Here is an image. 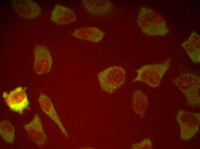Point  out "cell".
<instances>
[{
  "label": "cell",
  "mask_w": 200,
  "mask_h": 149,
  "mask_svg": "<svg viewBox=\"0 0 200 149\" xmlns=\"http://www.w3.org/2000/svg\"><path fill=\"white\" fill-rule=\"evenodd\" d=\"M137 22L142 32L147 36H165L169 33L166 21L158 12L149 7H141Z\"/></svg>",
  "instance_id": "1"
},
{
  "label": "cell",
  "mask_w": 200,
  "mask_h": 149,
  "mask_svg": "<svg viewBox=\"0 0 200 149\" xmlns=\"http://www.w3.org/2000/svg\"><path fill=\"white\" fill-rule=\"evenodd\" d=\"M173 81L184 95L188 106H199L200 78L199 75L184 72L173 79Z\"/></svg>",
  "instance_id": "2"
},
{
  "label": "cell",
  "mask_w": 200,
  "mask_h": 149,
  "mask_svg": "<svg viewBox=\"0 0 200 149\" xmlns=\"http://www.w3.org/2000/svg\"><path fill=\"white\" fill-rule=\"evenodd\" d=\"M170 59L168 58L162 62L144 65L136 70V77L134 82H141L155 88L158 87L162 77L169 68Z\"/></svg>",
  "instance_id": "3"
},
{
  "label": "cell",
  "mask_w": 200,
  "mask_h": 149,
  "mask_svg": "<svg viewBox=\"0 0 200 149\" xmlns=\"http://www.w3.org/2000/svg\"><path fill=\"white\" fill-rule=\"evenodd\" d=\"M97 77L101 89L111 94L120 88L124 83L126 73L122 67L112 66L100 72Z\"/></svg>",
  "instance_id": "4"
},
{
  "label": "cell",
  "mask_w": 200,
  "mask_h": 149,
  "mask_svg": "<svg viewBox=\"0 0 200 149\" xmlns=\"http://www.w3.org/2000/svg\"><path fill=\"white\" fill-rule=\"evenodd\" d=\"M176 119L180 127V136L182 139L188 141L198 132L200 122L199 113L180 109L178 111Z\"/></svg>",
  "instance_id": "5"
},
{
  "label": "cell",
  "mask_w": 200,
  "mask_h": 149,
  "mask_svg": "<svg viewBox=\"0 0 200 149\" xmlns=\"http://www.w3.org/2000/svg\"><path fill=\"white\" fill-rule=\"evenodd\" d=\"M26 87H18L9 93L4 92L2 96L11 110L22 114L29 104L26 92Z\"/></svg>",
  "instance_id": "6"
},
{
  "label": "cell",
  "mask_w": 200,
  "mask_h": 149,
  "mask_svg": "<svg viewBox=\"0 0 200 149\" xmlns=\"http://www.w3.org/2000/svg\"><path fill=\"white\" fill-rule=\"evenodd\" d=\"M34 69L39 74L49 72L51 68L53 60L50 52L46 47L36 46L34 50Z\"/></svg>",
  "instance_id": "7"
},
{
  "label": "cell",
  "mask_w": 200,
  "mask_h": 149,
  "mask_svg": "<svg viewBox=\"0 0 200 149\" xmlns=\"http://www.w3.org/2000/svg\"><path fill=\"white\" fill-rule=\"evenodd\" d=\"M12 7L15 12L20 17L28 19H33L39 16L41 12L39 5L29 0H12Z\"/></svg>",
  "instance_id": "8"
},
{
  "label": "cell",
  "mask_w": 200,
  "mask_h": 149,
  "mask_svg": "<svg viewBox=\"0 0 200 149\" xmlns=\"http://www.w3.org/2000/svg\"><path fill=\"white\" fill-rule=\"evenodd\" d=\"M24 127L33 142L40 146L45 144L47 138L41 119L37 114H35L30 122L24 125Z\"/></svg>",
  "instance_id": "9"
},
{
  "label": "cell",
  "mask_w": 200,
  "mask_h": 149,
  "mask_svg": "<svg viewBox=\"0 0 200 149\" xmlns=\"http://www.w3.org/2000/svg\"><path fill=\"white\" fill-rule=\"evenodd\" d=\"M81 4L88 12L96 16L106 15L113 8L112 3L108 0H84Z\"/></svg>",
  "instance_id": "10"
},
{
  "label": "cell",
  "mask_w": 200,
  "mask_h": 149,
  "mask_svg": "<svg viewBox=\"0 0 200 149\" xmlns=\"http://www.w3.org/2000/svg\"><path fill=\"white\" fill-rule=\"evenodd\" d=\"M39 102L43 112L57 125L65 137L68 138L69 134L62 123L50 98L42 93L39 97Z\"/></svg>",
  "instance_id": "11"
},
{
  "label": "cell",
  "mask_w": 200,
  "mask_h": 149,
  "mask_svg": "<svg viewBox=\"0 0 200 149\" xmlns=\"http://www.w3.org/2000/svg\"><path fill=\"white\" fill-rule=\"evenodd\" d=\"M74 11L72 9L60 5H56L52 10L51 21L60 26L68 25L76 19Z\"/></svg>",
  "instance_id": "12"
},
{
  "label": "cell",
  "mask_w": 200,
  "mask_h": 149,
  "mask_svg": "<svg viewBox=\"0 0 200 149\" xmlns=\"http://www.w3.org/2000/svg\"><path fill=\"white\" fill-rule=\"evenodd\" d=\"M181 45L193 62L200 63V36L197 33L193 31Z\"/></svg>",
  "instance_id": "13"
},
{
  "label": "cell",
  "mask_w": 200,
  "mask_h": 149,
  "mask_svg": "<svg viewBox=\"0 0 200 149\" xmlns=\"http://www.w3.org/2000/svg\"><path fill=\"white\" fill-rule=\"evenodd\" d=\"M72 34L73 36L77 38L97 43L102 39L105 33L98 28L88 26L76 29Z\"/></svg>",
  "instance_id": "14"
},
{
  "label": "cell",
  "mask_w": 200,
  "mask_h": 149,
  "mask_svg": "<svg viewBox=\"0 0 200 149\" xmlns=\"http://www.w3.org/2000/svg\"><path fill=\"white\" fill-rule=\"evenodd\" d=\"M133 109L138 114L143 116L146 111L148 103L147 96L139 90L135 91L132 96Z\"/></svg>",
  "instance_id": "15"
},
{
  "label": "cell",
  "mask_w": 200,
  "mask_h": 149,
  "mask_svg": "<svg viewBox=\"0 0 200 149\" xmlns=\"http://www.w3.org/2000/svg\"><path fill=\"white\" fill-rule=\"evenodd\" d=\"M0 134L3 140L9 144L14 141L15 129L11 123L7 120H3L0 122Z\"/></svg>",
  "instance_id": "16"
},
{
  "label": "cell",
  "mask_w": 200,
  "mask_h": 149,
  "mask_svg": "<svg viewBox=\"0 0 200 149\" xmlns=\"http://www.w3.org/2000/svg\"><path fill=\"white\" fill-rule=\"evenodd\" d=\"M152 143L149 138H145L141 142L133 144L131 146L132 149H151Z\"/></svg>",
  "instance_id": "17"
}]
</instances>
